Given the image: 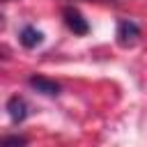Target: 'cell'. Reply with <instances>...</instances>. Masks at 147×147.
Wrapping results in <instances>:
<instances>
[{
	"instance_id": "2",
	"label": "cell",
	"mask_w": 147,
	"mask_h": 147,
	"mask_svg": "<svg viewBox=\"0 0 147 147\" xmlns=\"http://www.w3.org/2000/svg\"><path fill=\"white\" fill-rule=\"evenodd\" d=\"M115 37H117V44H119V46L129 48V46H133V44L138 41V37H140V28H138L133 21H119V23H117V32H115Z\"/></svg>"
},
{
	"instance_id": "3",
	"label": "cell",
	"mask_w": 147,
	"mask_h": 147,
	"mask_svg": "<svg viewBox=\"0 0 147 147\" xmlns=\"http://www.w3.org/2000/svg\"><path fill=\"white\" fill-rule=\"evenodd\" d=\"M7 113H9V117H11L14 124H21V122L28 117V103H25V99L18 96V94L9 96V101H7Z\"/></svg>"
},
{
	"instance_id": "5",
	"label": "cell",
	"mask_w": 147,
	"mask_h": 147,
	"mask_svg": "<svg viewBox=\"0 0 147 147\" xmlns=\"http://www.w3.org/2000/svg\"><path fill=\"white\" fill-rule=\"evenodd\" d=\"M18 41H21L25 48H37V46L44 41V32L37 30L34 25H25V28L21 30V34H18Z\"/></svg>"
},
{
	"instance_id": "7",
	"label": "cell",
	"mask_w": 147,
	"mask_h": 147,
	"mask_svg": "<svg viewBox=\"0 0 147 147\" xmlns=\"http://www.w3.org/2000/svg\"><path fill=\"white\" fill-rule=\"evenodd\" d=\"M103 2H106V0H103ZM110 2H113V0H110Z\"/></svg>"
},
{
	"instance_id": "1",
	"label": "cell",
	"mask_w": 147,
	"mask_h": 147,
	"mask_svg": "<svg viewBox=\"0 0 147 147\" xmlns=\"http://www.w3.org/2000/svg\"><path fill=\"white\" fill-rule=\"evenodd\" d=\"M62 16H64V23H67V28H69L74 34L83 37V34H87V32H90V23L83 18V14H80L76 7H64Z\"/></svg>"
},
{
	"instance_id": "4",
	"label": "cell",
	"mask_w": 147,
	"mask_h": 147,
	"mask_svg": "<svg viewBox=\"0 0 147 147\" xmlns=\"http://www.w3.org/2000/svg\"><path fill=\"white\" fill-rule=\"evenodd\" d=\"M28 83H30L32 90H37V92H41V94H46V96H57V94H60V85H57L55 80L46 78V76H30Z\"/></svg>"
},
{
	"instance_id": "6",
	"label": "cell",
	"mask_w": 147,
	"mask_h": 147,
	"mask_svg": "<svg viewBox=\"0 0 147 147\" xmlns=\"http://www.w3.org/2000/svg\"><path fill=\"white\" fill-rule=\"evenodd\" d=\"M25 145H28V140L23 136H7L2 140V147H25Z\"/></svg>"
}]
</instances>
